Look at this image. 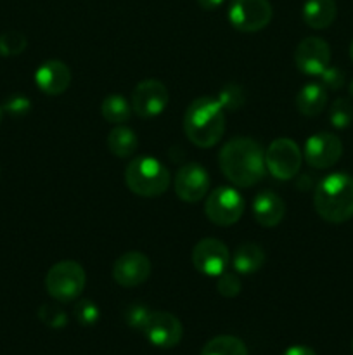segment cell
I'll return each instance as SVG.
<instances>
[{
    "label": "cell",
    "mask_w": 353,
    "mask_h": 355,
    "mask_svg": "<svg viewBox=\"0 0 353 355\" xmlns=\"http://www.w3.org/2000/svg\"><path fill=\"white\" fill-rule=\"evenodd\" d=\"M218 165L228 182L251 187L265 175V151L249 137H234L218 153Z\"/></svg>",
    "instance_id": "6da1fadb"
},
{
    "label": "cell",
    "mask_w": 353,
    "mask_h": 355,
    "mask_svg": "<svg viewBox=\"0 0 353 355\" xmlns=\"http://www.w3.org/2000/svg\"><path fill=\"white\" fill-rule=\"evenodd\" d=\"M187 139L197 148H213L225 132V113L218 99L203 96L194 99L183 114Z\"/></svg>",
    "instance_id": "7a4b0ae2"
},
{
    "label": "cell",
    "mask_w": 353,
    "mask_h": 355,
    "mask_svg": "<svg viewBox=\"0 0 353 355\" xmlns=\"http://www.w3.org/2000/svg\"><path fill=\"white\" fill-rule=\"evenodd\" d=\"M314 208L318 217L331 224H343L353 217V177L331 173L317 184Z\"/></svg>",
    "instance_id": "3957f363"
},
{
    "label": "cell",
    "mask_w": 353,
    "mask_h": 355,
    "mask_svg": "<svg viewBox=\"0 0 353 355\" xmlns=\"http://www.w3.org/2000/svg\"><path fill=\"white\" fill-rule=\"evenodd\" d=\"M168 168L151 156H138L128 163L125 170V182L128 189L142 198H158L170 187Z\"/></svg>",
    "instance_id": "277c9868"
},
{
    "label": "cell",
    "mask_w": 353,
    "mask_h": 355,
    "mask_svg": "<svg viewBox=\"0 0 353 355\" xmlns=\"http://www.w3.org/2000/svg\"><path fill=\"white\" fill-rule=\"evenodd\" d=\"M85 283V269L75 260H61L48 269L45 277L47 293L59 304L78 300Z\"/></svg>",
    "instance_id": "5b68a950"
},
{
    "label": "cell",
    "mask_w": 353,
    "mask_h": 355,
    "mask_svg": "<svg viewBox=\"0 0 353 355\" xmlns=\"http://www.w3.org/2000/svg\"><path fill=\"white\" fill-rule=\"evenodd\" d=\"M303 162L301 149L293 139L280 137L265 149V166L277 180H289L298 175Z\"/></svg>",
    "instance_id": "8992f818"
},
{
    "label": "cell",
    "mask_w": 353,
    "mask_h": 355,
    "mask_svg": "<svg viewBox=\"0 0 353 355\" xmlns=\"http://www.w3.org/2000/svg\"><path fill=\"white\" fill-rule=\"evenodd\" d=\"M204 214L211 224L228 227L237 224L244 214V200L232 187H217L204 201Z\"/></svg>",
    "instance_id": "52a82bcc"
},
{
    "label": "cell",
    "mask_w": 353,
    "mask_h": 355,
    "mask_svg": "<svg viewBox=\"0 0 353 355\" xmlns=\"http://www.w3.org/2000/svg\"><path fill=\"white\" fill-rule=\"evenodd\" d=\"M273 9L269 0H232L228 6V21L242 33H256L270 24Z\"/></svg>",
    "instance_id": "ba28073f"
},
{
    "label": "cell",
    "mask_w": 353,
    "mask_h": 355,
    "mask_svg": "<svg viewBox=\"0 0 353 355\" xmlns=\"http://www.w3.org/2000/svg\"><path fill=\"white\" fill-rule=\"evenodd\" d=\"M168 89L156 78L142 80L132 92V111L144 120L154 118L165 111L168 104Z\"/></svg>",
    "instance_id": "9c48e42d"
},
{
    "label": "cell",
    "mask_w": 353,
    "mask_h": 355,
    "mask_svg": "<svg viewBox=\"0 0 353 355\" xmlns=\"http://www.w3.org/2000/svg\"><path fill=\"white\" fill-rule=\"evenodd\" d=\"M196 270L210 277H218L224 270L228 269L230 262V252L227 245L220 239L204 238L192 248L190 255Z\"/></svg>",
    "instance_id": "30bf717a"
},
{
    "label": "cell",
    "mask_w": 353,
    "mask_h": 355,
    "mask_svg": "<svg viewBox=\"0 0 353 355\" xmlns=\"http://www.w3.org/2000/svg\"><path fill=\"white\" fill-rule=\"evenodd\" d=\"M305 159L317 170L331 168L339 162L343 155V142L331 132H318L311 135L305 144Z\"/></svg>",
    "instance_id": "8fae6325"
},
{
    "label": "cell",
    "mask_w": 353,
    "mask_h": 355,
    "mask_svg": "<svg viewBox=\"0 0 353 355\" xmlns=\"http://www.w3.org/2000/svg\"><path fill=\"white\" fill-rule=\"evenodd\" d=\"M175 194L185 203H197L210 191V175L199 163H185L175 175Z\"/></svg>",
    "instance_id": "7c38bea8"
},
{
    "label": "cell",
    "mask_w": 353,
    "mask_h": 355,
    "mask_svg": "<svg viewBox=\"0 0 353 355\" xmlns=\"http://www.w3.org/2000/svg\"><path fill=\"white\" fill-rule=\"evenodd\" d=\"M142 333L158 349H173L182 342L183 328L179 318L170 312L158 311L152 312Z\"/></svg>",
    "instance_id": "4fadbf2b"
},
{
    "label": "cell",
    "mask_w": 353,
    "mask_h": 355,
    "mask_svg": "<svg viewBox=\"0 0 353 355\" xmlns=\"http://www.w3.org/2000/svg\"><path fill=\"white\" fill-rule=\"evenodd\" d=\"M294 62H296V68L305 75H320L331 62V47L320 37L303 38L294 52Z\"/></svg>",
    "instance_id": "5bb4252c"
},
{
    "label": "cell",
    "mask_w": 353,
    "mask_h": 355,
    "mask_svg": "<svg viewBox=\"0 0 353 355\" xmlns=\"http://www.w3.org/2000/svg\"><path fill=\"white\" fill-rule=\"evenodd\" d=\"M151 276V260L141 252H127L114 262L113 279L121 288H135Z\"/></svg>",
    "instance_id": "9a60e30c"
},
{
    "label": "cell",
    "mask_w": 353,
    "mask_h": 355,
    "mask_svg": "<svg viewBox=\"0 0 353 355\" xmlns=\"http://www.w3.org/2000/svg\"><path fill=\"white\" fill-rule=\"evenodd\" d=\"M35 83L47 96H61L71 83V69L57 59H51L40 64L35 71Z\"/></svg>",
    "instance_id": "2e32d148"
},
{
    "label": "cell",
    "mask_w": 353,
    "mask_h": 355,
    "mask_svg": "<svg viewBox=\"0 0 353 355\" xmlns=\"http://www.w3.org/2000/svg\"><path fill=\"white\" fill-rule=\"evenodd\" d=\"M253 215L262 227H275L284 220L286 203L273 191H262L253 201Z\"/></svg>",
    "instance_id": "e0dca14e"
},
{
    "label": "cell",
    "mask_w": 353,
    "mask_h": 355,
    "mask_svg": "<svg viewBox=\"0 0 353 355\" xmlns=\"http://www.w3.org/2000/svg\"><path fill=\"white\" fill-rule=\"evenodd\" d=\"M301 16L307 26L314 30H325L334 23L338 16V6L336 0H307L303 3Z\"/></svg>",
    "instance_id": "ac0fdd59"
},
{
    "label": "cell",
    "mask_w": 353,
    "mask_h": 355,
    "mask_svg": "<svg viewBox=\"0 0 353 355\" xmlns=\"http://www.w3.org/2000/svg\"><path fill=\"white\" fill-rule=\"evenodd\" d=\"M263 263H265V252L258 243H242L232 255V267L235 272L242 276H251L256 270L262 269Z\"/></svg>",
    "instance_id": "d6986e66"
},
{
    "label": "cell",
    "mask_w": 353,
    "mask_h": 355,
    "mask_svg": "<svg viewBox=\"0 0 353 355\" xmlns=\"http://www.w3.org/2000/svg\"><path fill=\"white\" fill-rule=\"evenodd\" d=\"M327 104V89L322 83H307L298 92L296 107L303 116H317L325 110Z\"/></svg>",
    "instance_id": "ffe728a7"
},
{
    "label": "cell",
    "mask_w": 353,
    "mask_h": 355,
    "mask_svg": "<svg viewBox=\"0 0 353 355\" xmlns=\"http://www.w3.org/2000/svg\"><path fill=\"white\" fill-rule=\"evenodd\" d=\"M137 134L132 128L123 127V125H118L107 135V149L114 156H118V158H128V156H132L135 153V149H137Z\"/></svg>",
    "instance_id": "44dd1931"
},
{
    "label": "cell",
    "mask_w": 353,
    "mask_h": 355,
    "mask_svg": "<svg viewBox=\"0 0 353 355\" xmlns=\"http://www.w3.org/2000/svg\"><path fill=\"white\" fill-rule=\"evenodd\" d=\"M100 113L107 123L123 125L132 116V104L120 94H109L100 104Z\"/></svg>",
    "instance_id": "7402d4cb"
},
{
    "label": "cell",
    "mask_w": 353,
    "mask_h": 355,
    "mask_svg": "<svg viewBox=\"0 0 353 355\" xmlns=\"http://www.w3.org/2000/svg\"><path fill=\"white\" fill-rule=\"evenodd\" d=\"M201 355H249L244 342L237 336L220 335L211 338L201 350Z\"/></svg>",
    "instance_id": "603a6c76"
},
{
    "label": "cell",
    "mask_w": 353,
    "mask_h": 355,
    "mask_svg": "<svg viewBox=\"0 0 353 355\" xmlns=\"http://www.w3.org/2000/svg\"><path fill=\"white\" fill-rule=\"evenodd\" d=\"M329 120L334 128H348L353 123V106L348 99L339 97L329 107Z\"/></svg>",
    "instance_id": "cb8c5ba5"
},
{
    "label": "cell",
    "mask_w": 353,
    "mask_h": 355,
    "mask_svg": "<svg viewBox=\"0 0 353 355\" xmlns=\"http://www.w3.org/2000/svg\"><path fill=\"white\" fill-rule=\"evenodd\" d=\"M151 314L152 311L147 305L142 304V302H134V304L127 305V307L123 309V321L127 322V326H130L132 329L144 331Z\"/></svg>",
    "instance_id": "d4e9b609"
},
{
    "label": "cell",
    "mask_w": 353,
    "mask_h": 355,
    "mask_svg": "<svg viewBox=\"0 0 353 355\" xmlns=\"http://www.w3.org/2000/svg\"><path fill=\"white\" fill-rule=\"evenodd\" d=\"M38 319L44 322L47 328L62 329L68 324V315L59 307L57 304H44L38 309Z\"/></svg>",
    "instance_id": "484cf974"
},
{
    "label": "cell",
    "mask_w": 353,
    "mask_h": 355,
    "mask_svg": "<svg viewBox=\"0 0 353 355\" xmlns=\"http://www.w3.org/2000/svg\"><path fill=\"white\" fill-rule=\"evenodd\" d=\"M28 42L26 37L19 31H6V33L0 35V55H19L21 52H24Z\"/></svg>",
    "instance_id": "4316f807"
},
{
    "label": "cell",
    "mask_w": 353,
    "mask_h": 355,
    "mask_svg": "<svg viewBox=\"0 0 353 355\" xmlns=\"http://www.w3.org/2000/svg\"><path fill=\"white\" fill-rule=\"evenodd\" d=\"M75 318L76 321L80 322L85 328H90V326L97 324L100 319V311L97 307V304H93L92 300H78L75 305Z\"/></svg>",
    "instance_id": "83f0119b"
},
{
    "label": "cell",
    "mask_w": 353,
    "mask_h": 355,
    "mask_svg": "<svg viewBox=\"0 0 353 355\" xmlns=\"http://www.w3.org/2000/svg\"><path fill=\"white\" fill-rule=\"evenodd\" d=\"M217 291L225 298H234L241 293V279L235 270H224L217 277Z\"/></svg>",
    "instance_id": "f1b7e54d"
},
{
    "label": "cell",
    "mask_w": 353,
    "mask_h": 355,
    "mask_svg": "<svg viewBox=\"0 0 353 355\" xmlns=\"http://www.w3.org/2000/svg\"><path fill=\"white\" fill-rule=\"evenodd\" d=\"M217 99L224 110L235 111V110H239L242 104H244L246 97H244V92H242L241 87L235 85V83H230V85H227L220 94H218Z\"/></svg>",
    "instance_id": "f546056e"
},
{
    "label": "cell",
    "mask_w": 353,
    "mask_h": 355,
    "mask_svg": "<svg viewBox=\"0 0 353 355\" xmlns=\"http://www.w3.org/2000/svg\"><path fill=\"white\" fill-rule=\"evenodd\" d=\"M318 76L322 80V85L329 90H339L345 85V73L339 68H336V66H327Z\"/></svg>",
    "instance_id": "4dcf8cb0"
},
{
    "label": "cell",
    "mask_w": 353,
    "mask_h": 355,
    "mask_svg": "<svg viewBox=\"0 0 353 355\" xmlns=\"http://www.w3.org/2000/svg\"><path fill=\"white\" fill-rule=\"evenodd\" d=\"M3 110L12 114V116H24V114L30 113L31 101L28 97L21 96V94H16V96L7 99V103L3 104Z\"/></svg>",
    "instance_id": "1f68e13d"
},
{
    "label": "cell",
    "mask_w": 353,
    "mask_h": 355,
    "mask_svg": "<svg viewBox=\"0 0 353 355\" xmlns=\"http://www.w3.org/2000/svg\"><path fill=\"white\" fill-rule=\"evenodd\" d=\"M282 355H317L314 349L307 345H293L286 350Z\"/></svg>",
    "instance_id": "d6a6232c"
},
{
    "label": "cell",
    "mask_w": 353,
    "mask_h": 355,
    "mask_svg": "<svg viewBox=\"0 0 353 355\" xmlns=\"http://www.w3.org/2000/svg\"><path fill=\"white\" fill-rule=\"evenodd\" d=\"M224 2L225 0H197V3H199L201 9H204V10L218 9V7H220Z\"/></svg>",
    "instance_id": "836d02e7"
},
{
    "label": "cell",
    "mask_w": 353,
    "mask_h": 355,
    "mask_svg": "<svg viewBox=\"0 0 353 355\" xmlns=\"http://www.w3.org/2000/svg\"><path fill=\"white\" fill-rule=\"evenodd\" d=\"M350 58H352V61H353V40H352V44H350Z\"/></svg>",
    "instance_id": "e575fe53"
},
{
    "label": "cell",
    "mask_w": 353,
    "mask_h": 355,
    "mask_svg": "<svg viewBox=\"0 0 353 355\" xmlns=\"http://www.w3.org/2000/svg\"><path fill=\"white\" fill-rule=\"evenodd\" d=\"M350 96L353 97V80H352V83H350Z\"/></svg>",
    "instance_id": "d590c367"
},
{
    "label": "cell",
    "mask_w": 353,
    "mask_h": 355,
    "mask_svg": "<svg viewBox=\"0 0 353 355\" xmlns=\"http://www.w3.org/2000/svg\"><path fill=\"white\" fill-rule=\"evenodd\" d=\"M0 121H2V107H0Z\"/></svg>",
    "instance_id": "8d00e7d4"
},
{
    "label": "cell",
    "mask_w": 353,
    "mask_h": 355,
    "mask_svg": "<svg viewBox=\"0 0 353 355\" xmlns=\"http://www.w3.org/2000/svg\"><path fill=\"white\" fill-rule=\"evenodd\" d=\"M352 350H353V342H352Z\"/></svg>",
    "instance_id": "74e56055"
}]
</instances>
